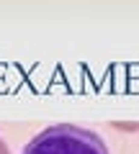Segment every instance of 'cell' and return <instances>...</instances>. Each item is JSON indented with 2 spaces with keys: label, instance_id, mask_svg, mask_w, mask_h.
Segmentation results:
<instances>
[{
  "label": "cell",
  "instance_id": "obj_2",
  "mask_svg": "<svg viewBox=\"0 0 139 154\" xmlns=\"http://www.w3.org/2000/svg\"><path fill=\"white\" fill-rule=\"evenodd\" d=\"M0 154H11V149H8V144L0 139Z\"/></svg>",
  "mask_w": 139,
  "mask_h": 154
},
{
  "label": "cell",
  "instance_id": "obj_1",
  "mask_svg": "<svg viewBox=\"0 0 139 154\" xmlns=\"http://www.w3.org/2000/svg\"><path fill=\"white\" fill-rule=\"evenodd\" d=\"M21 154H111L100 134L77 123H54L41 128Z\"/></svg>",
  "mask_w": 139,
  "mask_h": 154
}]
</instances>
